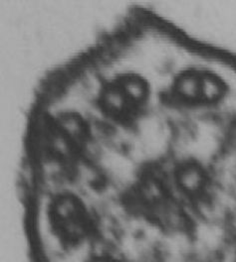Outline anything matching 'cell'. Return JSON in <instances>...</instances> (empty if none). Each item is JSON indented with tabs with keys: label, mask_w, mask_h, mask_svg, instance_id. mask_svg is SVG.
<instances>
[{
	"label": "cell",
	"mask_w": 236,
	"mask_h": 262,
	"mask_svg": "<svg viewBox=\"0 0 236 262\" xmlns=\"http://www.w3.org/2000/svg\"><path fill=\"white\" fill-rule=\"evenodd\" d=\"M232 262H236V248L235 251H234V254H233V258H232Z\"/></svg>",
	"instance_id": "8992f818"
},
{
	"label": "cell",
	"mask_w": 236,
	"mask_h": 262,
	"mask_svg": "<svg viewBox=\"0 0 236 262\" xmlns=\"http://www.w3.org/2000/svg\"><path fill=\"white\" fill-rule=\"evenodd\" d=\"M45 221L51 243L61 253H72L94 245L100 234L95 212L81 196L69 191L51 196Z\"/></svg>",
	"instance_id": "6da1fadb"
},
{
	"label": "cell",
	"mask_w": 236,
	"mask_h": 262,
	"mask_svg": "<svg viewBox=\"0 0 236 262\" xmlns=\"http://www.w3.org/2000/svg\"><path fill=\"white\" fill-rule=\"evenodd\" d=\"M84 262H132L124 254L115 249L100 248L91 251Z\"/></svg>",
	"instance_id": "5b68a950"
},
{
	"label": "cell",
	"mask_w": 236,
	"mask_h": 262,
	"mask_svg": "<svg viewBox=\"0 0 236 262\" xmlns=\"http://www.w3.org/2000/svg\"><path fill=\"white\" fill-rule=\"evenodd\" d=\"M151 100L152 89L147 80L134 72H123L103 82L98 106L110 122L132 129L148 114Z\"/></svg>",
	"instance_id": "7a4b0ae2"
},
{
	"label": "cell",
	"mask_w": 236,
	"mask_h": 262,
	"mask_svg": "<svg viewBox=\"0 0 236 262\" xmlns=\"http://www.w3.org/2000/svg\"><path fill=\"white\" fill-rule=\"evenodd\" d=\"M227 84L219 75L205 70L187 69L170 83L167 99L174 106L202 108L218 104L227 94Z\"/></svg>",
	"instance_id": "3957f363"
},
{
	"label": "cell",
	"mask_w": 236,
	"mask_h": 262,
	"mask_svg": "<svg viewBox=\"0 0 236 262\" xmlns=\"http://www.w3.org/2000/svg\"><path fill=\"white\" fill-rule=\"evenodd\" d=\"M174 185L179 194L192 206L203 207L212 200V184L201 164L186 160L174 170Z\"/></svg>",
	"instance_id": "277c9868"
}]
</instances>
